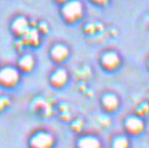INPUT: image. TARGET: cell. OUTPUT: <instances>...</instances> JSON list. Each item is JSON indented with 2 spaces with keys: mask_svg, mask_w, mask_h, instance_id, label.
<instances>
[{
  "mask_svg": "<svg viewBox=\"0 0 149 148\" xmlns=\"http://www.w3.org/2000/svg\"><path fill=\"white\" fill-rule=\"evenodd\" d=\"M24 34H26V40H28L29 43H37L38 42V33H37L36 29H27L26 32H24Z\"/></svg>",
  "mask_w": 149,
  "mask_h": 148,
  "instance_id": "cell-13",
  "label": "cell"
},
{
  "mask_svg": "<svg viewBox=\"0 0 149 148\" xmlns=\"http://www.w3.org/2000/svg\"><path fill=\"white\" fill-rule=\"evenodd\" d=\"M50 81L55 86V87H61V86H64L67 81V73L65 70H58L55 71L52 77H50Z\"/></svg>",
  "mask_w": 149,
  "mask_h": 148,
  "instance_id": "cell-8",
  "label": "cell"
},
{
  "mask_svg": "<svg viewBox=\"0 0 149 148\" xmlns=\"http://www.w3.org/2000/svg\"><path fill=\"white\" fill-rule=\"evenodd\" d=\"M102 104L105 110H108V112H114V110L117 109L119 107V98H117L115 94H105L102 99Z\"/></svg>",
  "mask_w": 149,
  "mask_h": 148,
  "instance_id": "cell-7",
  "label": "cell"
},
{
  "mask_svg": "<svg viewBox=\"0 0 149 148\" xmlns=\"http://www.w3.org/2000/svg\"><path fill=\"white\" fill-rule=\"evenodd\" d=\"M9 104V99L6 97H0V110H3Z\"/></svg>",
  "mask_w": 149,
  "mask_h": 148,
  "instance_id": "cell-14",
  "label": "cell"
},
{
  "mask_svg": "<svg viewBox=\"0 0 149 148\" xmlns=\"http://www.w3.org/2000/svg\"><path fill=\"white\" fill-rule=\"evenodd\" d=\"M14 31L17 33H20V34H23L28 29V23L26 21V18H23V17H18L17 20H15L14 22Z\"/></svg>",
  "mask_w": 149,
  "mask_h": 148,
  "instance_id": "cell-10",
  "label": "cell"
},
{
  "mask_svg": "<svg viewBox=\"0 0 149 148\" xmlns=\"http://www.w3.org/2000/svg\"><path fill=\"white\" fill-rule=\"evenodd\" d=\"M67 55H69V49H67L65 45H61V44L55 45L52 50V57L56 61H63Z\"/></svg>",
  "mask_w": 149,
  "mask_h": 148,
  "instance_id": "cell-9",
  "label": "cell"
},
{
  "mask_svg": "<svg viewBox=\"0 0 149 148\" xmlns=\"http://www.w3.org/2000/svg\"><path fill=\"white\" fill-rule=\"evenodd\" d=\"M18 78H20V75L17 70L12 67H5L0 70V83L4 86H14L18 81Z\"/></svg>",
  "mask_w": 149,
  "mask_h": 148,
  "instance_id": "cell-4",
  "label": "cell"
},
{
  "mask_svg": "<svg viewBox=\"0 0 149 148\" xmlns=\"http://www.w3.org/2000/svg\"><path fill=\"white\" fill-rule=\"evenodd\" d=\"M77 148H102V142L94 136H84L78 140Z\"/></svg>",
  "mask_w": 149,
  "mask_h": 148,
  "instance_id": "cell-6",
  "label": "cell"
},
{
  "mask_svg": "<svg viewBox=\"0 0 149 148\" xmlns=\"http://www.w3.org/2000/svg\"><path fill=\"white\" fill-rule=\"evenodd\" d=\"M111 148H130V140L126 136H116L113 140Z\"/></svg>",
  "mask_w": 149,
  "mask_h": 148,
  "instance_id": "cell-11",
  "label": "cell"
},
{
  "mask_svg": "<svg viewBox=\"0 0 149 148\" xmlns=\"http://www.w3.org/2000/svg\"><path fill=\"white\" fill-rule=\"evenodd\" d=\"M54 145V137L48 132H37L31 138V148H52Z\"/></svg>",
  "mask_w": 149,
  "mask_h": 148,
  "instance_id": "cell-1",
  "label": "cell"
},
{
  "mask_svg": "<svg viewBox=\"0 0 149 148\" xmlns=\"http://www.w3.org/2000/svg\"><path fill=\"white\" fill-rule=\"evenodd\" d=\"M102 64L105 69L115 70L120 65V58L115 53H107V54H104V57L102 59Z\"/></svg>",
  "mask_w": 149,
  "mask_h": 148,
  "instance_id": "cell-5",
  "label": "cell"
},
{
  "mask_svg": "<svg viewBox=\"0 0 149 148\" xmlns=\"http://www.w3.org/2000/svg\"><path fill=\"white\" fill-rule=\"evenodd\" d=\"M82 4L77 0H73V1H69L63 9V14L65 16L66 20L69 21H74L77 20L78 17H81L82 15Z\"/></svg>",
  "mask_w": 149,
  "mask_h": 148,
  "instance_id": "cell-2",
  "label": "cell"
},
{
  "mask_svg": "<svg viewBox=\"0 0 149 148\" xmlns=\"http://www.w3.org/2000/svg\"><path fill=\"white\" fill-rule=\"evenodd\" d=\"M95 3H99V4H104V3H107L108 0H94Z\"/></svg>",
  "mask_w": 149,
  "mask_h": 148,
  "instance_id": "cell-15",
  "label": "cell"
},
{
  "mask_svg": "<svg viewBox=\"0 0 149 148\" xmlns=\"http://www.w3.org/2000/svg\"><path fill=\"white\" fill-rule=\"evenodd\" d=\"M34 65V60L31 55H24V57L20 60V67L23 71H31Z\"/></svg>",
  "mask_w": 149,
  "mask_h": 148,
  "instance_id": "cell-12",
  "label": "cell"
},
{
  "mask_svg": "<svg viewBox=\"0 0 149 148\" xmlns=\"http://www.w3.org/2000/svg\"><path fill=\"white\" fill-rule=\"evenodd\" d=\"M59 1H65V0H59Z\"/></svg>",
  "mask_w": 149,
  "mask_h": 148,
  "instance_id": "cell-16",
  "label": "cell"
},
{
  "mask_svg": "<svg viewBox=\"0 0 149 148\" xmlns=\"http://www.w3.org/2000/svg\"><path fill=\"white\" fill-rule=\"evenodd\" d=\"M125 128L128 133L138 135L144 130V122L139 116H128L125 121Z\"/></svg>",
  "mask_w": 149,
  "mask_h": 148,
  "instance_id": "cell-3",
  "label": "cell"
}]
</instances>
